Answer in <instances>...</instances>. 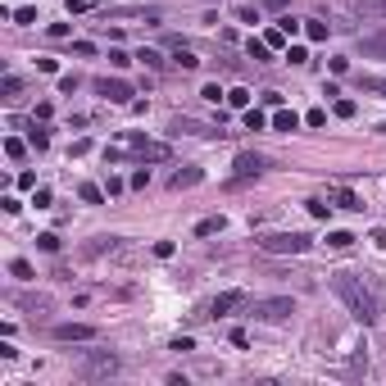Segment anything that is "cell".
<instances>
[{"mask_svg":"<svg viewBox=\"0 0 386 386\" xmlns=\"http://www.w3.org/2000/svg\"><path fill=\"white\" fill-rule=\"evenodd\" d=\"M332 291L341 296V305L350 309L359 323H377V318H382V296H377L359 273H336V277H332Z\"/></svg>","mask_w":386,"mask_h":386,"instance_id":"6da1fadb","label":"cell"},{"mask_svg":"<svg viewBox=\"0 0 386 386\" xmlns=\"http://www.w3.org/2000/svg\"><path fill=\"white\" fill-rule=\"evenodd\" d=\"M309 245H314V241H309L305 232H273V236L259 241V250H264V254H305Z\"/></svg>","mask_w":386,"mask_h":386,"instance_id":"7a4b0ae2","label":"cell"},{"mask_svg":"<svg viewBox=\"0 0 386 386\" xmlns=\"http://www.w3.org/2000/svg\"><path fill=\"white\" fill-rule=\"evenodd\" d=\"M114 373H119V354L87 350V359H82V377H114Z\"/></svg>","mask_w":386,"mask_h":386,"instance_id":"3957f363","label":"cell"},{"mask_svg":"<svg viewBox=\"0 0 386 386\" xmlns=\"http://www.w3.org/2000/svg\"><path fill=\"white\" fill-rule=\"evenodd\" d=\"M287 314H296L291 296H273V300H259V305H254V318L259 323H282Z\"/></svg>","mask_w":386,"mask_h":386,"instance_id":"277c9868","label":"cell"},{"mask_svg":"<svg viewBox=\"0 0 386 386\" xmlns=\"http://www.w3.org/2000/svg\"><path fill=\"white\" fill-rule=\"evenodd\" d=\"M96 91H100L105 100H114V105H132V96H136V91L128 87V82H119V77H114V82H110V77H105V82H96Z\"/></svg>","mask_w":386,"mask_h":386,"instance_id":"5b68a950","label":"cell"},{"mask_svg":"<svg viewBox=\"0 0 386 386\" xmlns=\"http://www.w3.org/2000/svg\"><path fill=\"white\" fill-rule=\"evenodd\" d=\"M55 341H96V327L91 323H59Z\"/></svg>","mask_w":386,"mask_h":386,"instance_id":"8992f818","label":"cell"},{"mask_svg":"<svg viewBox=\"0 0 386 386\" xmlns=\"http://www.w3.org/2000/svg\"><path fill=\"white\" fill-rule=\"evenodd\" d=\"M236 305H245V291H223V296L210 305V314H214V318H223V314H232Z\"/></svg>","mask_w":386,"mask_h":386,"instance_id":"52a82bcc","label":"cell"},{"mask_svg":"<svg viewBox=\"0 0 386 386\" xmlns=\"http://www.w3.org/2000/svg\"><path fill=\"white\" fill-rule=\"evenodd\" d=\"M264 173V159H259V154H236V182H241V177H259Z\"/></svg>","mask_w":386,"mask_h":386,"instance_id":"ba28073f","label":"cell"},{"mask_svg":"<svg viewBox=\"0 0 386 386\" xmlns=\"http://www.w3.org/2000/svg\"><path fill=\"white\" fill-rule=\"evenodd\" d=\"M132 145L145 154V159H168V145H159V141H145V136H132Z\"/></svg>","mask_w":386,"mask_h":386,"instance_id":"9c48e42d","label":"cell"},{"mask_svg":"<svg viewBox=\"0 0 386 386\" xmlns=\"http://www.w3.org/2000/svg\"><path fill=\"white\" fill-rule=\"evenodd\" d=\"M332 200H336V210H350V214H359V210H364V200H359V196H354V191H332Z\"/></svg>","mask_w":386,"mask_h":386,"instance_id":"30bf717a","label":"cell"},{"mask_svg":"<svg viewBox=\"0 0 386 386\" xmlns=\"http://www.w3.org/2000/svg\"><path fill=\"white\" fill-rule=\"evenodd\" d=\"M200 177H205L200 168H187V173H173V177H168V187H173V191H182V187H196Z\"/></svg>","mask_w":386,"mask_h":386,"instance_id":"8fae6325","label":"cell"},{"mask_svg":"<svg viewBox=\"0 0 386 386\" xmlns=\"http://www.w3.org/2000/svg\"><path fill=\"white\" fill-rule=\"evenodd\" d=\"M250 100H254V96H250L245 87H232V91H227V105H232V110H250Z\"/></svg>","mask_w":386,"mask_h":386,"instance_id":"7c38bea8","label":"cell"},{"mask_svg":"<svg viewBox=\"0 0 386 386\" xmlns=\"http://www.w3.org/2000/svg\"><path fill=\"white\" fill-rule=\"evenodd\" d=\"M273 128H277V132H296V128H300V119H296V114H291V110H277Z\"/></svg>","mask_w":386,"mask_h":386,"instance_id":"4fadbf2b","label":"cell"},{"mask_svg":"<svg viewBox=\"0 0 386 386\" xmlns=\"http://www.w3.org/2000/svg\"><path fill=\"white\" fill-rule=\"evenodd\" d=\"M305 37H309V41H327V23H318V19H305Z\"/></svg>","mask_w":386,"mask_h":386,"instance_id":"5bb4252c","label":"cell"},{"mask_svg":"<svg viewBox=\"0 0 386 386\" xmlns=\"http://www.w3.org/2000/svg\"><path fill=\"white\" fill-rule=\"evenodd\" d=\"M77 196L87 200V205H105V191H100L96 182H82V191H77Z\"/></svg>","mask_w":386,"mask_h":386,"instance_id":"9a60e30c","label":"cell"},{"mask_svg":"<svg viewBox=\"0 0 386 386\" xmlns=\"http://www.w3.org/2000/svg\"><path fill=\"white\" fill-rule=\"evenodd\" d=\"M0 91H5V100H14L23 91V77L19 73H5V82H0Z\"/></svg>","mask_w":386,"mask_h":386,"instance_id":"2e32d148","label":"cell"},{"mask_svg":"<svg viewBox=\"0 0 386 386\" xmlns=\"http://www.w3.org/2000/svg\"><path fill=\"white\" fill-rule=\"evenodd\" d=\"M10 273L19 277V282H32V277H37V273H32V264H28V259H14V264H10Z\"/></svg>","mask_w":386,"mask_h":386,"instance_id":"e0dca14e","label":"cell"},{"mask_svg":"<svg viewBox=\"0 0 386 386\" xmlns=\"http://www.w3.org/2000/svg\"><path fill=\"white\" fill-rule=\"evenodd\" d=\"M327 245H332V250H350V245H354V236H350V232H332V236H327Z\"/></svg>","mask_w":386,"mask_h":386,"instance_id":"ac0fdd59","label":"cell"},{"mask_svg":"<svg viewBox=\"0 0 386 386\" xmlns=\"http://www.w3.org/2000/svg\"><path fill=\"white\" fill-rule=\"evenodd\" d=\"M245 128H250V132H264V128H268V119H264L259 110H245Z\"/></svg>","mask_w":386,"mask_h":386,"instance_id":"d6986e66","label":"cell"},{"mask_svg":"<svg viewBox=\"0 0 386 386\" xmlns=\"http://www.w3.org/2000/svg\"><path fill=\"white\" fill-rule=\"evenodd\" d=\"M219 227H223V219H200L196 223V236H214Z\"/></svg>","mask_w":386,"mask_h":386,"instance_id":"ffe728a7","label":"cell"},{"mask_svg":"<svg viewBox=\"0 0 386 386\" xmlns=\"http://www.w3.org/2000/svg\"><path fill=\"white\" fill-rule=\"evenodd\" d=\"M128 187H132V191H145V187H150V173H145V168H141V173H132V177H128Z\"/></svg>","mask_w":386,"mask_h":386,"instance_id":"44dd1931","label":"cell"},{"mask_svg":"<svg viewBox=\"0 0 386 386\" xmlns=\"http://www.w3.org/2000/svg\"><path fill=\"white\" fill-rule=\"evenodd\" d=\"M264 41H268V50H273V45H282V41H287V32H282V28H268V32H264Z\"/></svg>","mask_w":386,"mask_h":386,"instance_id":"7402d4cb","label":"cell"},{"mask_svg":"<svg viewBox=\"0 0 386 386\" xmlns=\"http://www.w3.org/2000/svg\"><path fill=\"white\" fill-rule=\"evenodd\" d=\"M287 59H291V64H309V50H305V45H291Z\"/></svg>","mask_w":386,"mask_h":386,"instance_id":"603a6c76","label":"cell"},{"mask_svg":"<svg viewBox=\"0 0 386 386\" xmlns=\"http://www.w3.org/2000/svg\"><path fill=\"white\" fill-rule=\"evenodd\" d=\"M110 64L114 68H128V64H132V55H128V50H110Z\"/></svg>","mask_w":386,"mask_h":386,"instance_id":"cb8c5ba5","label":"cell"},{"mask_svg":"<svg viewBox=\"0 0 386 386\" xmlns=\"http://www.w3.org/2000/svg\"><path fill=\"white\" fill-rule=\"evenodd\" d=\"M305 123H309V128H323V123H327V110H309Z\"/></svg>","mask_w":386,"mask_h":386,"instance_id":"d4e9b609","label":"cell"},{"mask_svg":"<svg viewBox=\"0 0 386 386\" xmlns=\"http://www.w3.org/2000/svg\"><path fill=\"white\" fill-rule=\"evenodd\" d=\"M14 23H37V10H32V5H23V10H14Z\"/></svg>","mask_w":386,"mask_h":386,"instance_id":"484cf974","label":"cell"},{"mask_svg":"<svg viewBox=\"0 0 386 386\" xmlns=\"http://www.w3.org/2000/svg\"><path fill=\"white\" fill-rule=\"evenodd\" d=\"M5 154H10V159H23V141H19V136H10V141H5Z\"/></svg>","mask_w":386,"mask_h":386,"instance_id":"4316f807","label":"cell"},{"mask_svg":"<svg viewBox=\"0 0 386 386\" xmlns=\"http://www.w3.org/2000/svg\"><path fill=\"white\" fill-rule=\"evenodd\" d=\"M37 245H41V250H59V236H55V232H45V236H37Z\"/></svg>","mask_w":386,"mask_h":386,"instance_id":"83f0119b","label":"cell"},{"mask_svg":"<svg viewBox=\"0 0 386 386\" xmlns=\"http://www.w3.org/2000/svg\"><path fill=\"white\" fill-rule=\"evenodd\" d=\"M177 64H182V68H196V64H200V59H196V55H191V50H182V45H177Z\"/></svg>","mask_w":386,"mask_h":386,"instance_id":"f1b7e54d","label":"cell"},{"mask_svg":"<svg viewBox=\"0 0 386 386\" xmlns=\"http://www.w3.org/2000/svg\"><path fill=\"white\" fill-rule=\"evenodd\" d=\"M28 141H32L37 150H45V145H50V136H45V132H37V128H32V132H28Z\"/></svg>","mask_w":386,"mask_h":386,"instance_id":"f546056e","label":"cell"},{"mask_svg":"<svg viewBox=\"0 0 386 386\" xmlns=\"http://www.w3.org/2000/svg\"><path fill=\"white\" fill-rule=\"evenodd\" d=\"M327 210H332V205H323V200H309V214H314V219H327Z\"/></svg>","mask_w":386,"mask_h":386,"instance_id":"4dcf8cb0","label":"cell"},{"mask_svg":"<svg viewBox=\"0 0 386 386\" xmlns=\"http://www.w3.org/2000/svg\"><path fill=\"white\" fill-rule=\"evenodd\" d=\"M336 114H341V119H354V100H336Z\"/></svg>","mask_w":386,"mask_h":386,"instance_id":"1f68e13d","label":"cell"},{"mask_svg":"<svg viewBox=\"0 0 386 386\" xmlns=\"http://www.w3.org/2000/svg\"><path fill=\"white\" fill-rule=\"evenodd\" d=\"M173 250H177L173 241H154V254H159V259H168V254H173Z\"/></svg>","mask_w":386,"mask_h":386,"instance_id":"d6a6232c","label":"cell"},{"mask_svg":"<svg viewBox=\"0 0 386 386\" xmlns=\"http://www.w3.org/2000/svg\"><path fill=\"white\" fill-rule=\"evenodd\" d=\"M364 50H373V55H386V37H373V41H368Z\"/></svg>","mask_w":386,"mask_h":386,"instance_id":"836d02e7","label":"cell"},{"mask_svg":"<svg viewBox=\"0 0 386 386\" xmlns=\"http://www.w3.org/2000/svg\"><path fill=\"white\" fill-rule=\"evenodd\" d=\"M136 59H141V64H150V68H159V64H164V59L154 55V50H141V55H136Z\"/></svg>","mask_w":386,"mask_h":386,"instance_id":"e575fe53","label":"cell"},{"mask_svg":"<svg viewBox=\"0 0 386 386\" xmlns=\"http://www.w3.org/2000/svg\"><path fill=\"white\" fill-rule=\"evenodd\" d=\"M68 10H73V14H87V10H91V0H68Z\"/></svg>","mask_w":386,"mask_h":386,"instance_id":"d590c367","label":"cell"},{"mask_svg":"<svg viewBox=\"0 0 386 386\" xmlns=\"http://www.w3.org/2000/svg\"><path fill=\"white\" fill-rule=\"evenodd\" d=\"M373 91H386V82H373Z\"/></svg>","mask_w":386,"mask_h":386,"instance_id":"8d00e7d4","label":"cell"}]
</instances>
